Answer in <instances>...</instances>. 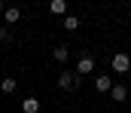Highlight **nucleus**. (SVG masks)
Listing matches in <instances>:
<instances>
[{"label": "nucleus", "mask_w": 131, "mask_h": 113, "mask_svg": "<svg viewBox=\"0 0 131 113\" xmlns=\"http://www.w3.org/2000/svg\"><path fill=\"white\" fill-rule=\"evenodd\" d=\"M49 12H52V15H64V12H67V3H64V0H52V3H49Z\"/></svg>", "instance_id": "nucleus-8"}, {"label": "nucleus", "mask_w": 131, "mask_h": 113, "mask_svg": "<svg viewBox=\"0 0 131 113\" xmlns=\"http://www.w3.org/2000/svg\"><path fill=\"white\" fill-rule=\"evenodd\" d=\"M64 28H67V31H76V28H79V18H76V15H67V18H64Z\"/></svg>", "instance_id": "nucleus-11"}, {"label": "nucleus", "mask_w": 131, "mask_h": 113, "mask_svg": "<svg viewBox=\"0 0 131 113\" xmlns=\"http://www.w3.org/2000/svg\"><path fill=\"white\" fill-rule=\"evenodd\" d=\"M9 37V28H6V25H0V40H6Z\"/></svg>", "instance_id": "nucleus-12"}, {"label": "nucleus", "mask_w": 131, "mask_h": 113, "mask_svg": "<svg viewBox=\"0 0 131 113\" xmlns=\"http://www.w3.org/2000/svg\"><path fill=\"white\" fill-rule=\"evenodd\" d=\"M3 9H6V6H3V3H0V12H3Z\"/></svg>", "instance_id": "nucleus-13"}, {"label": "nucleus", "mask_w": 131, "mask_h": 113, "mask_svg": "<svg viewBox=\"0 0 131 113\" xmlns=\"http://www.w3.org/2000/svg\"><path fill=\"white\" fill-rule=\"evenodd\" d=\"M21 110L25 113H40V98H25L21 101Z\"/></svg>", "instance_id": "nucleus-6"}, {"label": "nucleus", "mask_w": 131, "mask_h": 113, "mask_svg": "<svg viewBox=\"0 0 131 113\" xmlns=\"http://www.w3.org/2000/svg\"><path fill=\"white\" fill-rule=\"evenodd\" d=\"M67 55H70V52H67V46H55V49H52V58H55L58 64H64Z\"/></svg>", "instance_id": "nucleus-9"}, {"label": "nucleus", "mask_w": 131, "mask_h": 113, "mask_svg": "<svg viewBox=\"0 0 131 113\" xmlns=\"http://www.w3.org/2000/svg\"><path fill=\"white\" fill-rule=\"evenodd\" d=\"M92 70H95V58H92V55H82V58L76 61V74L85 76V74H92Z\"/></svg>", "instance_id": "nucleus-3"}, {"label": "nucleus", "mask_w": 131, "mask_h": 113, "mask_svg": "<svg viewBox=\"0 0 131 113\" xmlns=\"http://www.w3.org/2000/svg\"><path fill=\"white\" fill-rule=\"evenodd\" d=\"M79 83H82V76L76 74V70H61V74H58V86H61L64 92H73Z\"/></svg>", "instance_id": "nucleus-1"}, {"label": "nucleus", "mask_w": 131, "mask_h": 113, "mask_svg": "<svg viewBox=\"0 0 131 113\" xmlns=\"http://www.w3.org/2000/svg\"><path fill=\"white\" fill-rule=\"evenodd\" d=\"M95 89H98V92H110V89H113L110 74H98V76H95Z\"/></svg>", "instance_id": "nucleus-4"}, {"label": "nucleus", "mask_w": 131, "mask_h": 113, "mask_svg": "<svg viewBox=\"0 0 131 113\" xmlns=\"http://www.w3.org/2000/svg\"><path fill=\"white\" fill-rule=\"evenodd\" d=\"M113 70H116V74H128L131 70V58L125 52H116V55H113Z\"/></svg>", "instance_id": "nucleus-2"}, {"label": "nucleus", "mask_w": 131, "mask_h": 113, "mask_svg": "<svg viewBox=\"0 0 131 113\" xmlns=\"http://www.w3.org/2000/svg\"><path fill=\"white\" fill-rule=\"evenodd\" d=\"M15 86H18V83H15L12 76H6V79L0 83V92H3V95H12V92H15Z\"/></svg>", "instance_id": "nucleus-10"}, {"label": "nucleus", "mask_w": 131, "mask_h": 113, "mask_svg": "<svg viewBox=\"0 0 131 113\" xmlns=\"http://www.w3.org/2000/svg\"><path fill=\"white\" fill-rule=\"evenodd\" d=\"M18 18H21V9H18V6H6V9H3V22H6V25H15Z\"/></svg>", "instance_id": "nucleus-5"}, {"label": "nucleus", "mask_w": 131, "mask_h": 113, "mask_svg": "<svg viewBox=\"0 0 131 113\" xmlns=\"http://www.w3.org/2000/svg\"><path fill=\"white\" fill-rule=\"evenodd\" d=\"M110 98H113V101H119V104H122V101H125V98H128V89H125V86H113V89H110Z\"/></svg>", "instance_id": "nucleus-7"}]
</instances>
